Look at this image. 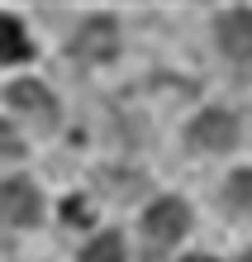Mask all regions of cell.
<instances>
[{"label":"cell","mask_w":252,"mask_h":262,"mask_svg":"<svg viewBox=\"0 0 252 262\" xmlns=\"http://www.w3.org/2000/svg\"><path fill=\"white\" fill-rule=\"evenodd\" d=\"M29 57V38L14 14H0V62H24Z\"/></svg>","instance_id":"52a82bcc"},{"label":"cell","mask_w":252,"mask_h":262,"mask_svg":"<svg viewBox=\"0 0 252 262\" xmlns=\"http://www.w3.org/2000/svg\"><path fill=\"white\" fill-rule=\"evenodd\" d=\"M186 262H210V257H186Z\"/></svg>","instance_id":"7c38bea8"},{"label":"cell","mask_w":252,"mask_h":262,"mask_svg":"<svg viewBox=\"0 0 252 262\" xmlns=\"http://www.w3.org/2000/svg\"><path fill=\"white\" fill-rule=\"evenodd\" d=\"M219 48L228 57H252V10H224L219 14Z\"/></svg>","instance_id":"8992f818"},{"label":"cell","mask_w":252,"mask_h":262,"mask_svg":"<svg viewBox=\"0 0 252 262\" xmlns=\"http://www.w3.org/2000/svg\"><path fill=\"white\" fill-rule=\"evenodd\" d=\"M238 262H252V253H247V257H238Z\"/></svg>","instance_id":"4fadbf2b"},{"label":"cell","mask_w":252,"mask_h":262,"mask_svg":"<svg viewBox=\"0 0 252 262\" xmlns=\"http://www.w3.org/2000/svg\"><path fill=\"white\" fill-rule=\"evenodd\" d=\"M19 158H24V138L0 119V162H19Z\"/></svg>","instance_id":"30bf717a"},{"label":"cell","mask_w":252,"mask_h":262,"mask_svg":"<svg viewBox=\"0 0 252 262\" xmlns=\"http://www.w3.org/2000/svg\"><path fill=\"white\" fill-rule=\"evenodd\" d=\"M5 96H10V110H19L34 129H43V134L57 129V100H53L48 86H38V81H14Z\"/></svg>","instance_id":"7a4b0ae2"},{"label":"cell","mask_w":252,"mask_h":262,"mask_svg":"<svg viewBox=\"0 0 252 262\" xmlns=\"http://www.w3.org/2000/svg\"><path fill=\"white\" fill-rule=\"evenodd\" d=\"M191 143L200 152H228L233 143H238V119H233L228 110H204L191 124Z\"/></svg>","instance_id":"277c9868"},{"label":"cell","mask_w":252,"mask_h":262,"mask_svg":"<svg viewBox=\"0 0 252 262\" xmlns=\"http://www.w3.org/2000/svg\"><path fill=\"white\" fill-rule=\"evenodd\" d=\"M38 210H43V200L34 191V181H24V177L0 181V224L29 229V224H38Z\"/></svg>","instance_id":"3957f363"},{"label":"cell","mask_w":252,"mask_h":262,"mask_svg":"<svg viewBox=\"0 0 252 262\" xmlns=\"http://www.w3.org/2000/svg\"><path fill=\"white\" fill-rule=\"evenodd\" d=\"M186 229H191V210H186V200H176V195L152 200L148 214H143V238H148V243H157V248L176 243Z\"/></svg>","instance_id":"6da1fadb"},{"label":"cell","mask_w":252,"mask_h":262,"mask_svg":"<svg viewBox=\"0 0 252 262\" xmlns=\"http://www.w3.org/2000/svg\"><path fill=\"white\" fill-rule=\"evenodd\" d=\"M114 19H105V14H96V19H86L81 29H76L72 38V57H81V62H105V57H114Z\"/></svg>","instance_id":"5b68a950"},{"label":"cell","mask_w":252,"mask_h":262,"mask_svg":"<svg viewBox=\"0 0 252 262\" xmlns=\"http://www.w3.org/2000/svg\"><path fill=\"white\" fill-rule=\"evenodd\" d=\"M224 205L233 214H252V167H243L224 181Z\"/></svg>","instance_id":"ba28073f"},{"label":"cell","mask_w":252,"mask_h":262,"mask_svg":"<svg viewBox=\"0 0 252 262\" xmlns=\"http://www.w3.org/2000/svg\"><path fill=\"white\" fill-rule=\"evenodd\" d=\"M76 262H124V243H119V234H100V238H90V248L76 257Z\"/></svg>","instance_id":"9c48e42d"},{"label":"cell","mask_w":252,"mask_h":262,"mask_svg":"<svg viewBox=\"0 0 252 262\" xmlns=\"http://www.w3.org/2000/svg\"><path fill=\"white\" fill-rule=\"evenodd\" d=\"M62 214H67V224H86V220H90V214H86V205H81L76 195L67 200V205H62Z\"/></svg>","instance_id":"8fae6325"}]
</instances>
